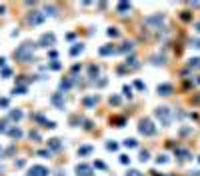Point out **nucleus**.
<instances>
[{
  "mask_svg": "<svg viewBox=\"0 0 200 176\" xmlns=\"http://www.w3.org/2000/svg\"><path fill=\"white\" fill-rule=\"evenodd\" d=\"M28 176H48V170L44 166H32L28 170Z\"/></svg>",
  "mask_w": 200,
  "mask_h": 176,
  "instance_id": "nucleus-6",
  "label": "nucleus"
},
{
  "mask_svg": "<svg viewBox=\"0 0 200 176\" xmlns=\"http://www.w3.org/2000/svg\"><path fill=\"white\" fill-rule=\"evenodd\" d=\"M124 146H126V148H136L138 142L134 140V138H126V140H124Z\"/></svg>",
  "mask_w": 200,
  "mask_h": 176,
  "instance_id": "nucleus-15",
  "label": "nucleus"
},
{
  "mask_svg": "<svg viewBox=\"0 0 200 176\" xmlns=\"http://www.w3.org/2000/svg\"><path fill=\"white\" fill-rule=\"evenodd\" d=\"M30 50H32V44H22V46L18 48V50L14 52V56L18 58V60H28V54H30Z\"/></svg>",
  "mask_w": 200,
  "mask_h": 176,
  "instance_id": "nucleus-3",
  "label": "nucleus"
},
{
  "mask_svg": "<svg viewBox=\"0 0 200 176\" xmlns=\"http://www.w3.org/2000/svg\"><path fill=\"white\" fill-rule=\"evenodd\" d=\"M174 154H176V156H180V160H190V152L184 150V148H176Z\"/></svg>",
  "mask_w": 200,
  "mask_h": 176,
  "instance_id": "nucleus-9",
  "label": "nucleus"
},
{
  "mask_svg": "<svg viewBox=\"0 0 200 176\" xmlns=\"http://www.w3.org/2000/svg\"><path fill=\"white\" fill-rule=\"evenodd\" d=\"M120 162H122V164H130V158H128L126 154H122V156H120Z\"/></svg>",
  "mask_w": 200,
  "mask_h": 176,
  "instance_id": "nucleus-29",
  "label": "nucleus"
},
{
  "mask_svg": "<svg viewBox=\"0 0 200 176\" xmlns=\"http://www.w3.org/2000/svg\"><path fill=\"white\" fill-rule=\"evenodd\" d=\"M88 72H90V76L94 78V76L98 74V66H90V70H88Z\"/></svg>",
  "mask_w": 200,
  "mask_h": 176,
  "instance_id": "nucleus-24",
  "label": "nucleus"
},
{
  "mask_svg": "<svg viewBox=\"0 0 200 176\" xmlns=\"http://www.w3.org/2000/svg\"><path fill=\"white\" fill-rule=\"evenodd\" d=\"M134 88H138V90H146L144 82H140V80H136V82H134Z\"/></svg>",
  "mask_w": 200,
  "mask_h": 176,
  "instance_id": "nucleus-22",
  "label": "nucleus"
},
{
  "mask_svg": "<svg viewBox=\"0 0 200 176\" xmlns=\"http://www.w3.org/2000/svg\"><path fill=\"white\" fill-rule=\"evenodd\" d=\"M106 148H108V150H112V152H116L118 150V144H116V142H108Z\"/></svg>",
  "mask_w": 200,
  "mask_h": 176,
  "instance_id": "nucleus-20",
  "label": "nucleus"
},
{
  "mask_svg": "<svg viewBox=\"0 0 200 176\" xmlns=\"http://www.w3.org/2000/svg\"><path fill=\"white\" fill-rule=\"evenodd\" d=\"M50 146L54 150H58V148H60V140H50Z\"/></svg>",
  "mask_w": 200,
  "mask_h": 176,
  "instance_id": "nucleus-26",
  "label": "nucleus"
},
{
  "mask_svg": "<svg viewBox=\"0 0 200 176\" xmlns=\"http://www.w3.org/2000/svg\"><path fill=\"white\" fill-rule=\"evenodd\" d=\"M162 22H164V16H162V14H154V16H148V18L144 20V24H154V26H160Z\"/></svg>",
  "mask_w": 200,
  "mask_h": 176,
  "instance_id": "nucleus-5",
  "label": "nucleus"
},
{
  "mask_svg": "<svg viewBox=\"0 0 200 176\" xmlns=\"http://www.w3.org/2000/svg\"><path fill=\"white\" fill-rule=\"evenodd\" d=\"M190 176H200V170H194V172H190Z\"/></svg>",
  "mask_w": 200,
  "mask_h": 176,
  "instance_id": "nucleus-36",
  "label": "nucleus"
},
{
  "mask_svg": "<svg viewBox=\"0 0 200 176\" xmlns=\"http://www.w3.org/2000/svg\"><path fill=\"white\" fill-rule=\"evenodd\" d=\"M108 36H110V38H116V36H118V30H116V28H110V30H108Z\"/></svg>",
  "mask_w": 200,
  "mask_h": 176,
  "instance_id": "nucleus-28",
  "label": "nucleus"
},
{
  "mask_svg": "<svg viewBox=\"0 0 200 176\" xmlns=\"http://www.w3.org/2000/svg\"><path fill=\"white\" fill-rule=\"evenodd\" d=\"M190 44H192V48H200V38H194Z\"/></svg>",
  "mask_w": 200,
  "mask_h": 176,
  "instance_id": "nucleus-30",
  "label": "nucleus"
},
{
  "mask_svg": "<svg viewBox=\"0 0 200 176\" xmlns=\"http://www.w3.org/2000/svg\"><path fill=\"white\" fill-rule=\"evenodd\" d=\"M132 50V42H124L120 48H116V52H130Z\"/></svg>",
  "mask_w": 200,
  "mask_h": 176,
  "instance_id": "nucleus-14",
  "label": "nucleus"
},
{
  "mask_svg": "<svg viewBox=\"0 0 200 176\" xmlns=\"http://www.w3.org/2000/svg\"><path fill=\"white\" fill-rule=\"evenodd\" d=\"M154 116L158 118V122L162 126H168L172 122V112H170V108H166V106H160V108H156L154 110Z\"/></svg>",
  "mask_w": 200,
  "mask_h": 176,
  "instance_id": "nucleus-1",
  "label": "nucleus"
},
{
  "mask_svg": "<svg viewBox=\"0 0 200 176\" xmlns=\"http://www.w3.org/2000/svg\"><path fill=\"white\" fill-rule=\"evenodd\" d=\"M52 44H54V34H44L40 38V46L48 48V46H52Z\"/></svg>",
  "mask_w": 200,
  "mask_h": 176,
  "instance_id": "nucleus-8",
  "label": "nucleus"
},
{
  "mask_svg": "<svg viewBox=\"0 0 200 176\" xmlns=\"http://www.w3.org/2000/svg\"><path fill=\"white\" fill-rule=\"evenodd\" d=\"M116 8H118V12H120V14H124V12H128V10H130V2H120Z\"/></svg>",
  "mask_w": 200,
  "mask_h": 176,
  "instance_id": "nucleus-12",
  "label": "nucleus"
},
{
  "mask_svg": "<svg viewBox=\"0 0 200 176\" xmlns=\"http://www.w3.org/2000/svg\"><path fill=\"white\" fill-rule=\"evenodd\" d=\"M110 104H114V106H118V104H120V98H118V96H110Z\"/></svg>",
  "mask_w": 200,
  "mask_h": 176,
  "instance_id": "nucleus-27",
  "label": "nucleus"
},
{
  "mask_svg": "<svg viewBox=\"0 0 200 176\" xmlns=\"http://www.w3.org/2000/svg\"><path fill=\"white\" fill-rule=\"evenodd\" d=\"M76 174L78 176H92V166H88V164H78Z\"/></svg>",
  "mask_w": 200,
  "mask_h": 176,
  "instance_id": "nucleus-4",
  "label": "nucleus"
},
{
  "mask_svg": "<svg viewBox=\"0 0 200 176\" xmlns=\"http://www.w3.org/2000/svg\"><path fill=\"white\" fill-rule=\"evenodd\" d=\"M140 160H142V162L148 160V150H142V152H140Z\"/></svg>",
  "mask_w": 200,
  "mask_h": 176,
  "instance_id": "nucleus-25",
  "label": "nucleus"
},
{
  "mask_svg": "<svg viewBox=\"0 0 200 176\" xmlns=\"http://www.w3.org/2000/svg\"><path fill=\"white\" fill-rule=\"evenodd\" d=\"M94 166H96V168H100V170H104V168H106V166H104V162H100V160H96V162H94Z\"/></svg>",
  "mask_w": 200,
  "mask_h": 176,
  "instance_id": "nucleus-31",
  "label": "nucleus"
},
{
  "mask_svg": "<svg viewBox=\"0 0 200 176\" xmlns=\"http://www.w3.org/2000/svg\"><path fill=\"white\" fill-rule=\"evenodd\" d=\"M122 90H124V96H128V98L132 96V86H124Z\"/></svg>",
  "mask_w": 200,
  "mask_h": 176,
  "instance_id": "nucleus-21",
  "label": "nucleus"
},
{
  "mask_svg": "<svg viewBox=\"0 0 200 176\" xmlns=\"http://www.w3.org/2000/svg\"><path fill=\"white\" fill-rule=\"evenodd\" d=\"M156 160H158V164H164L166 160H168V158H166V156H164V154H162V156H158V158H156Z\"/></svg>",
  "mask_w": 200,
  "mask_h": 176,
  "instance_id": "nucleus-33",
  "label": "nucleus"
},
{
  "mask_svg": "<svg viewBox=\"0 0 200 176\" xmlns=\"http://www.w3.org/2000/svg\"><path fill=\"white\" fill-rule=\"evenodd\" d=\"M156 90H158L160 96H170L172 94V84H158Z\"/></svg>",
  "mask_w": 200,
  "mask_h": 176,
  "instance_id": "nucleus-7",
  "label": "nucleus"
},
{
  "mask_svg": "<svg viewBox=\"0 0 200 176\" xmlns=\"http://www.w3.org/2000/svg\"><path fill=\"white\" fill-rule=\"evenodd\" d=\"M6 104H8L6 98H0V106H6Z\"/></svg>",
  "mask_w": 200,
  "mask_h": 176,
  "instance_id": "nucleus-35",
  "label": "nucleus"
},
{
  "mask_svg": "<svg viewBox=\"0 0 200 176\" xmlns=\"http://www.w3.org/2000/svg\"><path fill=\"white\" fill-rule=\"evenodd\" d=\"M70 86H72V82H70V80H66V82H62V84H60V90H68Z\"/></svg>",
  "mask_w": 200,
  "mask_h": 176,
  "instance_id": "nucleus-23",
  "label": "nucleus"
},
{
  "mask_svg": "<svg viewBox=\"0 0 200 176\" xmlns=\"http://www.w3.org/2000/svg\"><path fill=\"white\" fill-rule=\"evenodd\" d=\"M90 152H92V148H90V146H82V148L78 150L80 156H86V154H90Z\"/></svg>",
  "mask_w": 200,
  "mask_h": 176,
  "instance_id": "nucleus-18",
  "label": "nucleus"
},
{
  "mask_svg": "<svg viewBox=\"0 0 200 176\" xmlns=\"http://www.w3.org/2000/svg\"><path fill=\"white\" fill-rule=\"evenodd\" d=\"M188 64H190V68H198L200 70V58H192Z\"/></svg>",
  "mask_w": 200,
  "mask_h": 176,
  "instance_id": "nucleus-19",
  "label": "nucleus"
},
{
  "mask_svg": "<svg viewBox=\"0 0 200 176\" xmlns=\"http://www.w3.org/2000/svg\"><path fill=\"white\" fill-rule=\"evenodd\" d=\"M80 52H82V44H74V48L70 50V54H72V56H78Z\"/></svg>",
  "mask_w": 200,
  "mask_h": 176,
  "instance_id": "nucleus-16",
  "label": "nucleus"
},
{
  "mask_svg": "<svg viewBox=\"0 0 200 176\" xmlns=\"http://www.w3.org/2000/svg\"><path fill=\"white\" fill-rule=\"evenodd\" d=\"M126 176H142V174H140L138 170H128V174H126Z\"/></svg>",
  "mask_w": 200,
  "mask_h": 176,
  "instance_id": "nucleus-32",
  "label": "nucleus"
},
{
  "mask_svg": "<svg viewBox=\"0 0 200 176\" xmlns=\"http://www.w3.org/2000/svg\"><path fill=\"white\" fill-rule=\"evenodd\" d=\"M10 134H12V136H20V130H18V128H16V130H10Z\"/></svg>",
  "mask_w": 200,
  "mask_h": 176,
  "instance_id": "nucleus-34",
  "label": "nucleus"
},
{
  "mask_svg": "<svg viewBox=\"0 0 200 176\" xmlns=\"http://www.w3.org/2000/svg\"><path fill=\"white\" fill-rule=\"evenodd\" d=\"M196 30H198V32H200V22H198V24H196Z\"/></svg>",
  "mask_w": 200,
  "mask_h": 176,
  "instance_id": "nucleus-37",
  "label": "nucleus"
},
{
  "mask_svg": "<svg viewBox=\"0 0 200 176\" xmlns=\"http://www.w3.org/2000/svg\"><path fill=\"white\" fill-rule=\"evenodd\" d=\"M198 84H200V78H198Z\"/></svg>",
  "mask_w": 200,
  "mask_h": 176,
  "instance_id": "nucleus-38",
  "label": "nucleus"
},
{
  "mask_svg": "<svg viewBox=\"0 0 200 176\" xmlns=\"http://www.w3.org/2000/svg\"><path fill=\"white\" fill-rule=\"evenodd\" d=\"M42 20H44V16L40 12H34V16H30V24H40Z\"/></svg>",
  "mask_w": 200,
  "mask_h": 176,
  "instance_id": "nucleus-11",
  "label": "nucleus"
},
{
  "mask_svg": "<svg viewBox=\"0 0 200 176\" xmlns=\"http://www.w3.org/2000/svg\"><path fill=\"white\" fill-rule=\"evenodd\" d=\"M98 52H100V56H108V54H114V52H116V48H114V46H110V44H106V46H102Z\"/></svg>",
  "mask_w": 200,
  "mask_h": 176,
  "instance_id": "nucleus-10",
  "label": "nucleus"
},
{
  "mask_svg": "<svg viewBox=\"0 0 200 176\" xmlns=\"http://www.w3.org/2000/svg\"><path fill=\"white\" fill-rule=\"evenodd\" d=\"M96 102H98V96H92V98H84V104H86V106H94Z\"/></svg>",
  "mask_w": 200,
  "mask_h": 176,
  "instance_id": "nucleus-17",
  "label": "nucleus"
},
{
  "mask_svg": "<svg viewBox=\"0 0 200 176\" xmlns=\"http://www.w3.org/2000/svg\"><path fill=\"white\" fill-rule=\"evenodd\" d=\"M138 130H140V134H144V136H154L156 134V126L152 124L150 118H142V120H140Z\"/></svg>",
  "mask_w": 200,
  "mask_h": 176,
  "instance_id": "nucleus-2",
  "label": "nucleus"
},
{
  "mask_svg": "<svg viewBox=\"0 0 200 176\" xmlns=\"http://www.w3.org/2000/svg\"><path fill=\"white\" fill-rule=\"evenodd\" d=\"M52 104H56L58 108H64V100L60 98V94H54L52 96Z\"/></svg>",
  "mask_w": 200,
  "mask_h": 176,
  "instance_id": "nucleus-13",
  "label": "nucleus"
}]
</instances>
